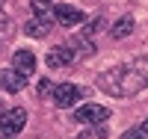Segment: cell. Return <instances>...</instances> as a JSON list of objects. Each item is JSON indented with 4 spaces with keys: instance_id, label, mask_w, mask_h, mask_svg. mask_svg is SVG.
I'll return each mask as SVG.
<instances>
[{
    "instance_id": "cell-1",
    "label": "cell",
    "mask_w": 148,
    "mask_h": 139,
    "mask_svg": "<svg viewBox=\"0 0 148 139\" xmlns=\"http://www.w3.org/2000/svg\"><path fill=\"white\" fill-rule=\"evenodd\" d=\"M98 86L113 98H133L142 89H148V62L139 59L130 65H116L98 77Z\"/></svg>"
},
{
    "instance_id": "cell-2",
    "label": "cell",
    "mask_w": 148,
    "mask_h": 139,
    "mask_svg": "<svg viewBox=\"0 0 148 139\" xmlns=\"http://www.w3.org/2000/svg\"><path fill=\"white\" fill-rule=\"evenodd\" d=\"M24 124H27V110L15 107V110H9V112L0 116V133L3 136H15V133L24 130Z\"/></svg>"
},
{
    "instance_id": "cell-3",
    "label": "cell",
    "mask_w": 148,
    "mask_h": 139,
    "mask_svg": "<svg viewBox=\"0 0 148 139\" xmlns=\"http://www.w3.org/2000/svg\"><path fill=\"white\" fill-rule=\"evenodd\" d=\"M53 18L62 24V27H77V24L86 21V15L77 6H71V3H53Z\"/></svg>"
},
{
    "instance_id": "cell-4",
    "label": "cell",
    "mask_w": 148,
    "mask_h": 139,
    "mask_svg": "<svg viewBox=\"0 0 148 139\" xmlns=\"http://www.w3.org/2000/svg\"><path fill=\"white\" fill-rule=\"evenodd\" d=\"M107 118H110V110L98 107V104H83L77 112H74V121H80V124H101Z\"/></svg>"
},
{
    "instance_id": "cell-5",
    "label": "cell",
    "mask_w": 148,
    "mask_h": 139,
    "mask_svg": "<svg viewBox=\"0 0 148 139\" xmlns=\"http://www.w3.org/2000/svg\"><path fill=\"white\" fill-rule=\"evenodd\" d=\"M27 83H30V77L21 74L18 68H3L0 71V89L3 92H21Z\"/></svg>"
},
{
    "instance_id": "cell-6",
    "label": "cell",
    "mask_w": 148,
    "mask_h": 139,
    "mask_svg": "<svg viewBox=\"0 0 148 139\" xmlns=\"http://www.w3.org/2000/svg\"><path fill=\"white\" fill-rule=\"evenodd\" d=\"M80 101V89L74 83H59L56 89H53V104L56 107H62V110H68V107H74Z\"/></svg>"
},
{
    "instance_id": "cell-7",
    "label": "cell",
    "mask_w": 148,
    "mask_h": 139,
    "mask_svg": "<svg viewBox=\"0 0 148 139\" xmlns=\"http://www.w3.org/2000/svg\"><path fill=\"white\" fill-rule=\"evenodd\" d=\"M71 62H74V50L68 45H59L47 53V65L51 68H62V65H71Z\"/></svg>"
},
{
    "instance_id": "cell-8",
    "label": "cell",
    "mask_w": 148,
    "mask_h": 139,
    "mask_svg": "<svg viewBox=\"0 0 148 139\" xmlns=\"http://www.w3.org/2000/svg\"><path fill=\"white\" fill-rule=\"evenodd\" d=\"M12 68H18L21 74H30L36 71V53L33 50H15V59H12Z\"/></svg>"
},
{
    "instance_id": "cell-9",
    "label": "cell",
    "mask_w": 148,
    "mask_h": 139,
    "mask_svg": "<svg viewBox=\"0 0 148 139\" xmlns=\"http://www.w3.org/2000/svg\"><path fill=\"white\" fill-rule=\"evenodd\" d=\"M24 33L33 36V39H45V36L51 33V21H45V18H30L27 24H24Z\"/></svg>"
},
{
    "instance_id": "cell-10",
    "label": "cell",
    "mask_w": 148,
    "mask_h": 139,
    "mask_svg": "<svg viewBox=\"0 0 148 139\" xmlns=\"http://www.w3.org/2000/svg\"><path fill=\"white\" fill-rule=\"evenodd\" d=\"M130 30H133V18H130V15H125V18H119V21L113 24L110 36H113V39H125V36H130Z\"/></svg>"
},
{
    "instance_id": "cell-11",
    "label": "cell",
    "mask_w": 148,
    "mask_h": 139,
    "mask_svg": "<svg viewBox=\"0 0 148 139\" xmlns=\"http://www.w3.org/2000/svg\"><path fill=\"white\" fill-rule=\"evenodd\" d=\"M33 3H36V18L53 21V3L51 0H33Z\"/></svg>"
},
{
    "instance_id": "cell-12",
    "label": "cell",
    "mask_w": 148,
    "mask_h": 139,
    "mask_svg": "<svg viewBox=\"0 0 148 139\" xmlns=\"http://www.w3.org/2000/svg\"><path fill=\"white\" fill-rule=\"evenodd\" d=\"M121 139H145V133H142V127H130L121 133Z\"/></svg>"
},
{
    "instance_id": "cell-13",
    "label": "cell",
    "mask_w": 148,
    "mask_h": 139,
    "mask_svg": "<svg viewBox=\"0 0 148 139\" xmlns=\"http://www.w3.org/2000/svg\"><path fill=\"white\" fill-rule=\"evenodd\" d=\"M142 133H148V118H145V124H142Z\"/></svg>"
},
{
    "instance_id": "cell-14",
    "label": "cell",
    "mask_w": 148,
    "mask_h": 139,
    "mask_svg": "<svg viewBox=\"0 0 148 139\" xmlns=\"http://www.w3.org/2000/svg\"><path fill=\"white\" fill-rule=\"evenodd\" d=\"M3 139H9V136H3Z\"/></svg>"
}]
</instances>
